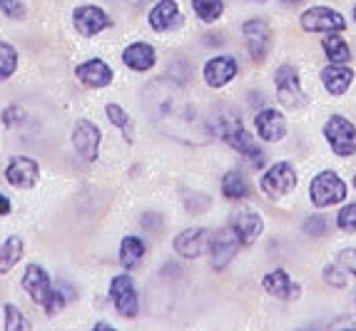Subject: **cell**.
I'll return each mask as SVG.
<instances>
[{"mask_svg":"<svg viewBox=\"0 0 356 331\" xmlns=\"http://www.w3.org/2000/svg\"><path fill=\"white\" fill-rule=\"evenodd\" d=\"M72 25L83 38H95L97 33L110 28L113 20L100 6H80L72 10Z\"/></svg>","mask_w":356,"mask_h":331,"instance_id":"7c38bea8","label":"cell"},{"mask_svg":"<svg viewBox=\"0 0 356 331\" xmlns=\"http://www.w3.org/2000/svg\"><path fill=\"white\" fill-rule=\"evenodd\" d=\"M75 75H77V80L83 85H88V88H107V85L113 83V70H110V65L100 58H92V60H88V63H83V65H77Z\"/></svg>","mask_w":356,"mask_h":331,"instance_id":"ffe728a7","label":"cell"},{"mask_svg":"<svg viewBox=\"0 0 356 331\" xmlns=\"http://www.w3.org/2000/svg\"><path fill=\"white\" fill-rule=\"evenodd\" d=\"M192 10L197 13V18L202 23H214V20L222 18L225 3L222 0H192Z\"/></svg>","mask_w":356,"mask_h":331,"instance_id":"83f0119b","label":"cell"},{"mask_svg":"<svg viewBox=\"0 0 356 331\" xmlns=\"http://www.w3.org/2000/svg\"><path fill=\"white\" fill-rule=\"evenodd\" d=\"M354 187H356V175H354Z\"/></svg>","mask_w":356,"mask_h":331,"instance_id":"ee69618b","label":"cell"},{"mask_svg":"<svg viewBox=\"0 0 356 331\" xmlns=\"http://www.w3.org/2000/svg\"><path fill=\"white\" fill-rule=\"evenodd\" d=\"M309 197H312V204H314V207H319V209L332 207V204H339V202L346 200V184L337 172L324 170L312 179V184H309Z\"/></svg>","mask_w":356,"mask_h":331,"instance_id":"3957f363","label":"cell"},{"mask_svg":"<svg viewBox=\"0 0 356 331\" xmlns=\"http://www.w3.org/2000/svg\"><path fill=\"white\" fill-rule=\"evenodd\" d=\"M95 329L97 331H110V326H107V324H95Z\"/></svg>","mask_w":356,"mask_h":331,"instance_id":"60d3db41","label":"cell"},{"mask_svg":"<svg viewBox=\"0 0 356 331\" xmlns=\"http://www.w3.org/2000/svg\"><path fill=\"white\" fill-rule=\"evenodd\" d=\"M339 266L356 277V247L354 249H344V252L339 255Z\"/></svg>","mask_w":356,"mask_h":331,"instance_id":"d590c367","label":"cell"},{"mask_svg":"<svg viewBox=\"0 0 356 331\" xmlns=\"http://www.w3.org/2000/svg\"><path fill=\"white\" fill-rule=\"evenodd\" d=\"M100 140H102V132L95 122L77 120L75 127H72V145H75V152L80 154L85 162L97 160V154H100Z\"/></svg>","mask_w":356,"mask_h":331,"instance_id":"ba28073f","label":"cell"},{"mask_svg":"<svg viewBox=\"0 0 356 331\" xmlns=\"http://www.w3.org/2000/svg\"><path fill=\"white\" fill-rule=\"evenodd\" d=\"M354 20H356V6H354Z\"/></svg>","mask_w":356,"mask_h":331,"instance_id":"b9f144b4","label":"cell"},{"mask_svg":"<svg viewBox=\"0 0 356 331\" xmlns=\"http://www.w3.org/2000/svg\"><path fill=\"white\" fill-rule=\"evenodd\" d=\"M0 8H3L8 18H13V20H23L25 18V8H23V3H20V0H0Z\"/></svg>","mask_w":356,"mask_h":331,"instance_id":"836d02e7","label":"cell"},{"mask_svg":"<svg viewBox=\"0 0 356 331\" xmlns=\"http://www.w3.org/2000/svg\"><path fill=\"white\" fill-rule=\"evenodd\" d=\"M242 35L247 40L252 60L254 63H264L269 50H272V28L261 18H252L242 25Z\"/></svg>","mask_w":356,"mask_h":331,"instance_id":"9c48e42d","label":"cell"},{"mask_svg":"<svg viewBox=\"0 0 356 331\" xmlns=\"http://www.w3.org/2000/svg\"><path fill=\"white\" fill-rule=\"evenodd\" d=\"M257 3H267V0H257Z\"/></svg>","mask_w":356,"mask_h":331,"instance_id":"7bdbcfd3","label":"cell"},{"mask_svg":"<svg viewBox=\"0 0 356 331\" xmlns=\"http://www.w3.org/2000/svg\"><path fill=\"white\" fill-rule=\"evenodd\" d=\"M321 83H324L329 95H337L339 97V95H344L351 88V83H354V70L346 67L344 63H332L329 67L321 70Z\"/></svg>","mask_w":356,"mask_h":331,"instance_id":"44dd1931","label":"cell"},{"mask_svg":"<svg viewBox=\"0 0 356 331\" xmlns=\"http://www.w3.org/2000/svg\"><path fill=\"white\" fill-rule=\"evenodd\" d=\"M179 23H182V13H179L177 0H160L149 10V28L154 33H167V30L177 28Z\"/></svg>","mask_w":356,"mask_h":331,"instance_id":"d6986e66","label":"cell"},{"mask_svg":"<svg viewBox=\"0 0 356 331\" xmlns=\"http://www.w3.org/2000/svg\"><path fill=\"white\" fill-rule=\"evenodd\" d=\"M324 137H327L329 147L339 157H351L356 154V127L341 115H332L324 124Z\"/></svg>","mask_w":356,"mask_h":331,"instance_id":"277c9868","label":"cell"},{"mask_svg":"<svg viewBox=\"0 0 356 331\" xmlns=\"http://www.w3.org/2000/svg\"><path fill=\"white\" fill-rule=\"evenodd\" d=\"M23 289L28 291V296L38 307L45 309V304H48L50 296H53L55 286H53L50 274L45 272L40 264H28V269H25V274H23Z\"/></svg>","mask_w":356,"mask_h":331,"instance_id":"4fadbf2b","label":"cell"},{"mask_svg":"<svg viewBox=\"0 0 356 331\" xmlns=\"http://www.w3.org/2000/svg\"><path fill=\"white\" fill-rule=\"evenodd\" d=\"M237 70H239L237 60L232 58V55H220V58L207 60L202 75H204V83H207L209 88H225L229 80H234Z\"/></svg>","mask_w":356,"mask_h":331,"instance_id":"e0dca14e","label":"cell"},{"mask_svg":"<svg viewBox=\"0 0 356 331\" xmlns=\"http://www.w3.org/2000/svg\"><path fill=\"white\" fill-rule=\"evenodd\" d=\"M274 88H277V100L289 110H299L307 105V95L299 83V72L291 65H282L274 75Z\"/></svg>","mask_w":356,"mask_h":331,"instance_id":"8992f818","label":"cell"},{"mask_svg":"<svg viewBox=\"0 0 356 331\" xmlns=\"http://www.w3.org/2000/svg\"><path fill=\"white\" fill-rule=\"evenodd\" d=\"M25 120V113L23 107H8V110H3V122H6V127H15V124H23Z\"/></svg>","mask_w":356,"mask_h":331,"instance_id":"e575fe53","label":"cell"},{"mask_svg":"<svg viewBox=\"0 0 356 331\" xmlns=\"http://www.w3.org/2000/svg\"><path fill=\"white\" fill-rule=\"evenodd\" d=\"M327 217H319V214H316V217H309L307 222H304V232H307V234H312V236H324L327 234Z\"/></svg>","mask_w":356,"mask_h":331,"instance_id":"d6a6232c","label":"cell"},{"mask_svg":"<svg viewBox=\"0 0 356 331\" xmlns=\"http://www.w3.org/2000/svg\"><path fill=\"white\" fill-rule=\"evenodd\" d=\"M143 100L152 122L165 135L175 137V140L190 142V145H202L212 135V130H209L207 122L200 115V110H197L195 100L177 83H170L165 77L162 80H152L145 88Z\"/></svg>","mask_w":356,"mask_h":331,"instance_id":"6da1fadb","label":"cell"},{"mask_svg":"<svg viewBox=\"0 0 356 331\" xmlns=\"http://www.w3.org/2000/svg\"><path fill=\"white\" fill-rule=\"evenodd\" d=\"M110 299H113L120 316H125V319H135L137 312H140L137 289L130 274H118V277H113V282H110Z\"/></svg>","mask_w":356,"mask_h":331,"instance_id":"52a82bcc","label":"cell"},{"mask_svg":"<svg viewBox=\"0 0 356 331\" xmlns=\"http://www.w3.org/2000/svg\"><path fill=\"white\" fill-rule=\"evenodd\" d=\"M10 200H8L6 195H3V192H0V214H10Z\"/></svg>","mask_w":356,"mask_h":331,"instance_id":"74e56055","label":"cell"},{"mask_svg":"<svg viewBox=\"0 0 356 331\" xmlns=\"http://www.w3.org/2000/svg\"><path fill=\"white\" fill-rule=\"evenodd\" d=\"M20 259H23V239L8 236L6 242L0 244V274H8Z\"/></svg>","mask_w":356,"mask_h":331,"instance_id":"d4e9b609","label":"cell"},{"mask_svg":"<svg viewBox=\"0 0 356 331\" xmlns=\"http://www.w3.org/2000/svg\"><path fill=\"white\" fill-rule=\"evenodd\" d=\"M122 63L135 72H147L157 63V53L147 42H132L122 50Z\"/></svg>","mask_w":356,"mask_h":331,"instance_id":"7402d4cb","label":"cell"},{"mask_svg":"<svg viewBox=\"0 0 356 331\" xmlns=\"http://www.w3.org/2000/svg\"><path fill=\"white\" fill-rule=\"evenodd\" d=\"M242 247V239L239 234L234 232V227H225V229L214 232L212 234V247H209V255H212V266L214 269H225L234 255H237V249Z\"/></svg>","mask_w":356,"mask_h":331,"instance_id":"5bb4252c","label":"cell"},{"mask_svg":"<svg viewBox=\"0 0 356 331\" xmlns=\"http://www.w3.org/2000/svg\"><path fill=\"white\" fill-rule=\"evenodd\" d=\"M299 20H302V28L307 30V33H339V30L346 28V20L341 13L332 10V8H321V6L304 10Z\"/></svg>","mask_w":356,"mask_h":331,"instance_id":"30bf717a","label":"cell"},{"mask_svg":"<svg viewBox=\"0 0 356 331\" xmlns=\"http://www.w3.org/2000/svg\"><path fill=\"white\" fill-rule=\"evenodd\" d=\"M15 70H18V53H15V47L0 40V80L13 77Z\"/></svg>","mask_w":356,"mask_h":331,"instance_id":"f1b7e54d","label":"cell"},{"mask_svg":"<svg viewBox=\"0 0 356 331\" xmlns=\"http://www.w3.org/2000/svg\"><path fill=\"white\" fill-rule=\"evenodd\" d=\"M209 130L220 137V140H225V145H229L232 150H237V152L244 154L247 160H252V165H254L257 170H259V167H264L267 154H264V150H261L259 145H257L254 135H250V132L244 130L242 120H239L237 115L220 113Z\"/></svg>","mask_w":356,"mask_h":331,"instance_id":"7a4b0ae2","label":"cell"},{"mask_svg":"<svg viewBox=\"0 0 356 331\" xmlns=\"http://www.w3.org/2000/svg\"><path fill=\"white\" fill-rule=\"evenodd\" d=\"M254 127H257V137L264 142H282L286 137V118L274 110V107H267L261 110L254 118Z\"/></svg>","mask_w":356,"mask_h":331,"instance_id":"2e32d148","label":"cell"},{"mask_svg":"<svg viewBox=\"0 0 356 331\" xmlns=\"http://www.w3.org/2000/svg\"><path fill=\"white\" fill-rule=\"evenodd\" d=\"M261 284H264V291H267L269 296L282 299V302H294V299H299V294H302L299 284L291 282V277L284 272V269H274V272H269Z\"/></svg>","mask_w":356,"mask_h":331,"instance_id":"ac0fdd59","label":"cell"},{"mask_svg":"<svg viewBox=\"0 0 356 331\" xmlns=\"http://www.w3.org/2000/svg\"><path fill=\"white\" fill-rule=\"evenodd\" d=\"M337 227L344 232H356V202L354 204H346V207L337 214Z\"/></svg>","mask_w":356,"mask_h":331,"instance_id":"1f68e13d","label":"cell"},{"mask_svg":"<svg viewBox=\"0 0 356 331\" xmlns=\"http://www.w3.org/2000/svg\"><path fill=\"white\" fill-rule=\"evenodd\" d=\"M324 279H327V284H332V286H346V279H344V274L339 272V266H332L329 264L327 269H324Z\"/></svg>","mask_w":356,"mask_h":331,"instance_id":"8d00e7d4","label":"cell"},{"mask_svg":"<svg viewBox=\"0 0 356 331\" xmlns=\"http://www.w3.org/2000/svg\"><path fill=\"white\" fill-rule=\"evenodd\" d=\"M6 314V331H23V329H30V324L25 321V314L20 312L15 304H6L3 309Z\"/></svg>","mask_w":356,"mask_h":331,"instance_id":"4dcf8cb0","label":"cell"},{"mask_svg":"<svg viewBox=\"0 0 356 331\" xmlns=\"http://www.w3.org/2000/svg\"><path fill=\"white\" fill-rule=\"evenodd\" d=\"M232 227H234V232L239 234L242 244H254L261 232H264V222H261L259 214L252 212V209H244V212L234 214V217H232Z\"/></svg>","mask_w":356,"mask_h":331,"instance_id":"603a6c76","label":"cell"},{"mask_svg":"<svg viewBox=\"0 0 356 331\" xmlns=\"http://www.w3.org/2000/svg\"><path fill=\"white\" fill-rule=\"evenodd\" d=\"M118 3H122V6H130V8H137V6H143V3H147V0H118Z\"/></svg>","mask_w":356,"mask_h":331,"instance_id":"f35d334b","label":"cell"},{"mask_svg":"<svg viewBox=\"0 0 356 331\" xmlns=\"http://www.w3.org/2000/svg\"><path fill=\"white\" fill-rule=\"evenodd\" d=\"M261 192L269 197V200H282L297 187V170L289 162H277V165L269 167L264 175H261Z\"/></svg>","mask_w":356,"mask_h":331,"instance_id":"5b68a950","label":"cell"},{"mask_svg":"<svg viewBox=\"0 0 356 331\" xmlns=\"http://www.w3.org/2000/svg\"><path fill=\"white\" fill-rule=\"evenodd\" d=\"M222 195L227 200H244L250 195V182L244 179V175L239 170H229L222 179Z\"/></svg>","mask_w":356,"mask_h":331,"instance_id":"484cf974","label":"cell"},{"mask_svg":"<svg viewBox=\"0 0 356 331\" xmlns=\"http://www.w3.org/2000/svg\"><path fill=\"white\" fill-rule=\"evenodd\" d=\"M321 47H324V53L332 63H349L351 60V50L346 45V40L337 33H329L324 40H321Z\"/></svg>","mask_w":356,"mask_h":331,"instance_id":"4316f807","label":"cell"},{"mask_svg":"<svg viewBox=\"0 0 356 331\" xmlns=\"http://www.w3.org/2000/svg\"><path fill=\"white\" fill-rule=\"evenodd\" d=\"M209 247H212V232L204 227H192L175 236V252L182 259H197L204 252H209Z\"/></svg>","mask_w":356,"mask_h":331,"instance_id":"8fae6325","label":"cell"},{"mask_svg":"<svg viewBox=\"0 0 356 331\" xmlns=\"http://www.w3.org/2000/svg\"><path fill=\"white\" fill-rule=\"evenodd\" d=\"M105 113H107V120L118 127V130L125 132L127 142H132V122H130V115L122 110L120 105H115V102H110V105L105 107Z\"/></svg>","mask_w":356,"mask_h":331,"instance_id":"f546056e","label":"cell"},{"mask_svg":"<svg viewBox=\"0 0 356 331\" xmlns=\"http://www.w3.org/2000/svg\"><path fill=\"white\" fill-rule=\"evenodd\" d=\"M143 257H145V242L140 236L130 234L120 242V264L125 266V269H135Z\"/></svg>","mask_w":356,"mask_h":331,"instance_id":"cb8c5ba5","label":"cell"},{"mask_svg":"<svg viewBox=\"0 0 356 331\" xmlns=\"http://www.w3.org/2000/svg\"><path fill=\"white\" fill-rule=\"evenodd\" d=\"M282 3H284V6H299L302 0H282Z\"/></svg>","mask_w":356,"mask_h":331,"instance_id":"ab89813d","label":"cell"},{"mask_svg":"<svg viewBox=\"0 0 356 331\" xmlns=\"http://www.w3.org/2000/svg\"><path fill=\"white\" fill-rule=\"evenodd\" d=\"M38 177H40V167L33 157H13L10 165L6 167V179L10 187H18V189H30L35 187Z\"/></svg>","mask_w":356,"mask_h":331,"instance_id":"9a60e30c","label":"cell"}]
</instances>
